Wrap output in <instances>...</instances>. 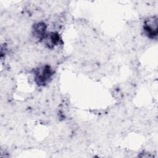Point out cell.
Instances as JSON below:
<instances>
[{
    "label": "cell",
    "instance_id": "obj_1",
    "mask_svg": "<svg viewBox=\"0 0 158 158\" xmlns=\"http://www.w3.org/2000/svg\"><path fill=\"white\" fill-rule=\"evenodd\" d=\"M53 71L51 67L46 65L37 69L35 72V82L40 86H44L51 79Z\"/></svg>",
    "mask_w": 158,
    "mask_h": 158
},
{
    "label": "cell",
    "instance_id": "obj_2",
    "mask_svg": "<svg viewBox=\"0 0 158 158\" xmlns=\"http://www.w3.org/2000/svg\"><path fill=\"white\" fill-rule=\"evenodd\" d=\"M157 17L156 16L151 17L146 19L144 23V29L148 36L151 38L157 37Z\"/></svg>",
    "mask_w": 158,
    "mask_h": 158
},
{
    "label": "cell",
    "instance_id": "obj_3",
    "mask_svg": "<svg viewBox=\"0 0 158 158\" xmlns=\"http://www.w3.org/2000/svg\"><path fill=\"white\" fill-rule=\"evenodd\" d=\"M45 44L49 48H52L55 46L59 44L61 41V38L59 35L56 32H51L46 34L44 38Z\"/></svg>",
    "mask_w": 158,
    "mask_h": 158
},
{
    "label": "cell",
    "instance_id": "obj_4",
    "mask_svg": "<svg viewBox=\"0 0 158 158\" xmlns=\"http://www.w3.org/2000/svg\"><path fill=\"white\" fill-rule=\"evenodd\" d=\"M46 25L44 23L39 22L35 24L33 27V35L40 40H43L46 33Z\"/></svg>",
    "mask_w": 158,
    "mask_h": 158
}]
</instances>
